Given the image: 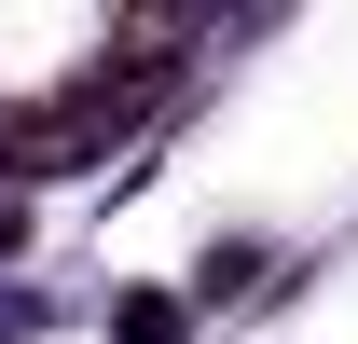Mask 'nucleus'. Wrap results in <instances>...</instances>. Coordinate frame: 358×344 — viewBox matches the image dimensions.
<instances>
[{
	"instance_id": "nucleus-1",
	"label": "nucleus",
	"mask_w": 358,
	"mask_h": 344,
	"mask_svg": "<svg viewBox=\"0 0 358 344\" xmlns=\"http://www.w3.org/2000/svg\"><path fill=\"white\" fill-rule=\"evenodd\" d=\"M166 28H124V69H83V83H55L42 110H14L0 124V166H83V152H110L124 138V110L152 96V69H166Z\"/></svg>"
}]
</instances>
